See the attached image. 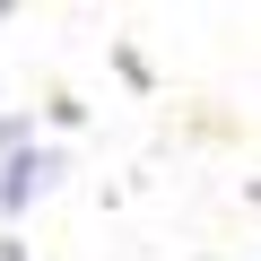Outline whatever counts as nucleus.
<instances>
[{
  "mask_svg": "<svg viewBox=\"0 0 261 261\" xmlns=\"http://www.w3.org/2000/svg\"><path fill=\"white\" fill-rule=\"evenodd\" d=\"M0 18H9V9H0Z\"/></svg>",
  "mask_w": 261,
  "mask_h": 261,
  "instance_id": "2",
  "label": "nucleus"
},
{
  "mask_svg": "<svg viewBox=\"0 0 261 261\" xmlns=\"http://www.w3.org/2000/svg\"><path fill=\"white\" fill-rule=\"evenodd\" d=\"M61 183V148H18V157H0V218H18L27 200H44Z\"/></svg>",
  "mask_w": 261,
  "mask_h": 261,
  "instance_id": "1",
  "label": "nucleus"
}]
</instances>
